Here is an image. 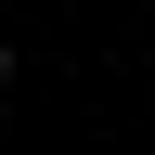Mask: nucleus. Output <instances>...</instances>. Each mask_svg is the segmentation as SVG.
I'll use <instances>...</instances> for the list:
<instances>
[{
  "instance_id": "nucleus-1",
  "label": "nucleus",
  "mask_w": 155,
  "mask_h": 155,
  "mask_svg": "<svg viewBox=\"0 0 155 155\" xmlns=\"http://www.w3.org/2000/svg\"><path fill=\"white\" fill-rule=\"evenodd\" d=\"M0 78H13V52H0Z\"/></svg>"
}]
</instances>
